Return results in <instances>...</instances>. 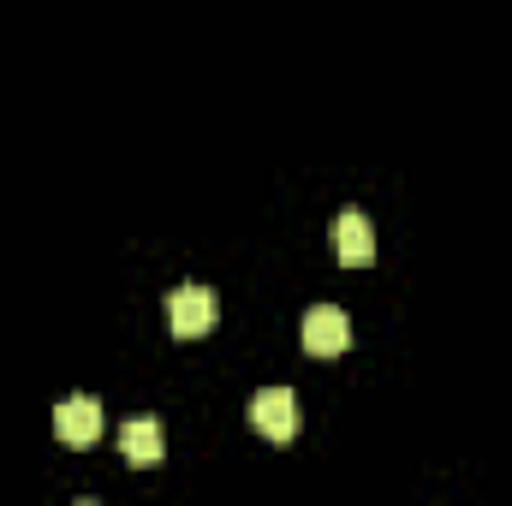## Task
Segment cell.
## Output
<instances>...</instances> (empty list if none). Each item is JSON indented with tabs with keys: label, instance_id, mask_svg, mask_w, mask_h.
<instances>
[{
	"label": "cell",
	"instance_id": "1",
	"mask_svg": "<svg viewBox=\"0 0 512 506\" xmlns=\"http://www.w3.org/2000/svg\"><path fill=\"white\" fill-rule=\"evenodd\" d=\"M215 322H221V298L209 286H179L167 298V328L179 340H203V334H215Z\"/></svg>",
	"mask_w": 512,
	"mask_h": 506
},
{
	"label": "cell",
	"instance_id": "2",
	"mask_svg": "<svg viewBox=\"0 0 512 506\" xmlns=\"http://www.w3.org/2000/svg\"><path fill=\"white\" fill-rule=\"evenodd\" d=\"M251 429L262 441H292L298 435V399H292V387H262V393H251Z\"/></svg>",
	"mask_w": 512,
	"mask_h": 506
},
{
	"label": "cell",
	"instance_id": "3",
	"mask_svg": "<svg viewBox=\"0 0 512 506\" xmlns=\"http://www.w3.org/2000/svg\"><path fill=\"white\" fill-rule=\"evenodd\" d=\"M298 340H304V352H310V358H340V352L352 346V322H346V310H334V304H316V310L304 316Z\"/></svg>",
	"mask_w": 512,
	"mask_h": 506
},
{
	"label": "cell",
	"instance_id": "4",
	"mask_svg": "<svg viewBox=\"0 0 512 506\" xmlns=\"http://www.w3.org/2000/svg\"><path fill=\"white\" fill-rule=\"evenodd\" d=\"M54 435H60L66 447H96V441H102V405H96L90 393L60 399V405H54Z\"/></svg>",
	"mask_w": 512,
	"mask_h": 506
},
{
	"label": "cell",
	"instance_id": "5",
	"mask_svg": "<svg viewBox=\"0 0 512 506\" xmlns=\"http://www.w3.org/2000/svg\"><path fill=\"white\" fill-rule=\"evenodd\" d=\"M334 256L346 268H370L376 262V227H370V215H358V209L334 215Z\"/></svg>",
	"mask_w": 512,
	"mask_h": 506
},
{
	"label": "cell",
	"instance_id": "6",
	"mask_svg": "<svg viewBox=\"0 0 512 506\" xmlns=\"http://www.w3.org/2000/svg\"><path fill=\"white\" fill-rule=\"evenodd\" d=\"M120 453H126L131 471H155V465L167 459V435H161V423H155V417H131L126 429H120Z\"/></svg>",
	"mask_w": 512,
	"mask_h": 506
}]
</instances>
